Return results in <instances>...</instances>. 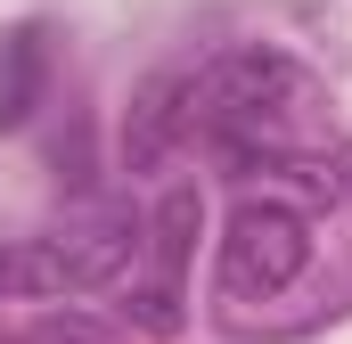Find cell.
I'll list each match as a JSON object with an SVG mask.
<instances>
[{
  "instance_id": "6da1fadb",
  "label": "cell",
  "mask_w": 352,
  "mask_h": 344,
  "mask_svg": "<svg viewBox=\"0 0 352 344\" xmlns=\"http://www.w3.org/2000/svg\"><path fill=\"white\" fill-rule=\"evenodd\" d=\"M148 222L140 213H90L66 230H33V238H0V303H82L107 295L115 279L140 270Z\"/></svg>"
},
{
  "instance_id": "7a4b0ae2",
  "label": "cell",
  "mask_w": 352,
  "mask_h": 344,
  "mask_svg": "<svg viewBox=\"0 0 352 344\" xmlns=\"http://www.w3.org/2000/svg\"><path fill=\"white\" fill-rule=\"evenodd\" d=\"M303 270H311V213L287 197H246L221 230V255H213L221 295L230 303H278Z\"/></svg>"
},
{
  "instance_id": "3957f363",
  "label": "cell",
  "mask_w": 352,
  "mask_h": 344,
  "mask_svg": "<svg viewBox=\"0 0 352 344\" xmlns=\"http://www.w3.org/2000/svg\"><path fill=\"white\" fill-rule=\"evenodd\" d=\"M188 246H197V189H173V197L148 213V246H140V262L156 270V287L131 295V303H140V328H156V336L180 328V270H188Z\"/></svg>"
},
{
  "instance_id": "277c9868",
  "label": "cell",
  "mask_w": 352,
  "mask_h": 344,
  "mask_svg": "<svg viewBox=\"0 0 352 344\" xmlns=\"http://www.w3.org/2000/svg\"><path fill=\"white\" fill-rule=\"evenodd\" d=\"M41 74H50V41H41V25H16L0 41V131H16L41 107Z\"/></svg>"
},
{
  "instance_id": "5b68a950",
  "label": "cell",
  "mask_w": 352,
  "mask_h": 344,
  "mask_svg": "<svg viewBox=\"0 0 352 344\" xmlns=\"http://www.w3.org/2000/svg\"><path fill=\"white\" fill-rule=\"evenodd\" d=\"M0 344H115V328H98L90 312H41L25 336H0Z\"/></svg>"
}]
</instances>
